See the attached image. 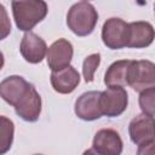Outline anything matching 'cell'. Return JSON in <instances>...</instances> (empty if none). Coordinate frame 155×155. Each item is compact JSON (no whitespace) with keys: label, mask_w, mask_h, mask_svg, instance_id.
Segmentation results:
<instances>
[{"label":"cell","mask_w":155,"mask_h":155,"mask_svg":"<svg viewBox=\"0 0 155 155\" xmlns=\"http://www.w3.org/2000/svg\"><path fill=\"white\" fill-rule=\"evenodd\" d=\"M11 33V22L4 5L0 4V40L7 38Z\"/></svg>","instance_id":"obj_19"},{"label":"cell","mask_w":155,"mask_h":155,"mask_svg":"<svg viewBox=\"0 0 155 155\" xmlns=\"http://www.w3.org/2000/svg\"><path fill=\"white\" fill-rule=\"evenodd\" d=\"M128 103L127 92L124 87H108L101 92L99 96V109L102 115L108 117H115L121 115Z\"/></svg>","instance_id":"obj_5"},{"label":"cell","mask_w":155,"mask_h":155,"mask_svg":"<svg viewBox=\"0 0 155 155\" xmlns=\"http://www.w3.org/2000/svg\"><path fill=\"white\" fill-rule=\"evenodd\" d=\"M128 133L131 140L137 145L154 142V117L145 114L137 115L130 122Z\"/></svg>","instance_id":"obj_10"},{"label":"cell","mask_w":155,"mask_h":155,"mask_svg":"<svg viewBox=\"0 0 155 155\" xmlns=\"http://www.w3.org/2000/svg\"><path fill=\"white\" fill-rule=\"evenodd\" d=\"M154 97H155V87L140 92L139 96V105L143 114L151 117H154Z\"/></svg>","instance_id":"obj_18"},{"label":"cell","mask_w":155,"mask_h":155,"mask_svg":"<svg viewBox=\"0 0 155 155\" xmlns=\"http://www.w3.org/2000/svg\"><path fill=\"white\" fill-rule=\"evenodd\" d=\"M127 85L137 92L155 87L154 63L150 61H131L127 73Z\"/></svg>","instance_id":"obj_3"},{"label":"cell","mask_w":155,"mask_h":155,"mask_svg":"<svg viewBox=\"0 0 155 155\" xmlns=\"http://www.w3.org/2000/svg\"><path fill=\"white\" fill-rule=\"evenodd\" d=\"M19 50L21 54L27 62L36 64L44 59L47 51V46L44 39H41L39 35L33 31H27L22 38Z\"/></svg>","instance_id":"obj_11"},{"label":"cell","mask_w":155,"mask_h":155,"mask_svg":"<svg viewBox=\"0 0 155 155\" xmlns=\"http://www.w3.org/2000/svg\"><path fill=\"white\" fill-rule=\"evenodd\" d=\"M30 85L31 84L19 75H11L0 82V97L6 103L15 107L27 93Z\"/></svg>","instance_id":"obj_9"},{"label":"cell","mask_w":155,"mask_h":155,"mask_svg":"<svg viewBox=\"0 0 155 155\" xmlns=\"http://www.w3.org/2000/svg\"><path fill=\"white\" fill-rule=\"evenodd\" d=\"M99 91H88L82 93L75 102V114L85 121H93L102 116L99 109Z\"/></svg>","instance_id":"obj_12"},{"label":"cell","mask_w":155,"mask_h":155,"mask_svg":"<svg viewBox=\"0 0 155 155\" xmlns=\"http://www.w3.org/2000/svg\"><path fill=\"white\" fill-rule=\"evenodd\" d=\"M82 155H99L97 151H94L93 149H87V150H85L84 151V154Z\"/></svg>","instance_id":"obj_21"},{"label":"cell","mask_w":155,"mask_h":155,"mask_svg":"<svg viewBox=\"0 0 155 155\" xmlns=\"http://www.w3.org/2000/svg\"><path fill=\"white\" fill-rule=\"evenodd\" d=\"M137 155H154V142L138 145Z\"/></svg>","instance_id":"obj_20"},{"label":"cell","mask_w":155,"mask_h":155,"mask_svg":"<svg viewBox=\"0 0 155 155\" xmlns=\"http://www.w3.org/2000/svg\"><path fill=\"white\" fill-rule=\"evenodd\" d=\"M98 22V13L93 5L87 1L74 4L67 15L68 28L78 36H87L93 30Z\"/></svg>","instance_id":"obj_1"},{"label":"cell","mask_w":155,"mask_h":155,"mask_svg":"<svg viewBox=\"0 0 155 155\" xmlns=\"http://www.w3.org/2000/svg\"><path fill=\"white\" fill-rule=\"evenodd\" d=\"M16 114L28 122L38 121L41 113V97L34 85H30L27 93L15 105Z\"/></svg>","instance_id":"obj_8"},{"label":"cell","mask_w":155,"mask_h":155,"mask_svg":"<svg viewBox=\"0 0 155 155\" xmlns=\"http://www.w3.org/2000/svg\"><path fill=\"white\" fill-rule=\"evenodd\" d=\"M4 63H5V59H4V54H2V52L0 51V70L2 69V67H4Z\"/></svg>","instance_id":"obj_22"},{"label":"cell","mask_w":155,"mask_h":155,"mask_svg":"<svg viewBox=\"0 0 155 155\" xmlns=\"http://www.w3.org/2000/svg\"><path fill=\"white\" fill-rule=\"evenodd\" d=\"M73 45L67 39H58L47 48V64L52 71L64 69L70 65L73 58Z\"/></svg>","instance_id":"obj_7"},{"label":"cell","mask_w":155,"mask_h":155,"mask_svg":"<svg viewBox=\"0 0 155 155\" xmlns=\"http://www.w3.org/2000/svg\"><path fill=\"white\" fill-rule=\"evenodd\" d=\"M102 40L104 45L111 50L127 47L130 40V24L116 17L107 19L102 28Z\"/></svg>","instance_id":"obj_4"},{"label":"cell","mask_w":155,"mask_h":155,"mask_svg":"<svg viewBox=\"0 0 155 155\" xmlns=\"http://www.w3.org/2000/svg\"><path fill=\"white\" fill-rule=\"evenodd\" d=\"M79 82L80 74L71 65L57 71H52L51 74V85L53 90L62 94L71 93L78 87Z\"/></svg>","instance_id":"obj_13"},{"label":"cell","mask_w":155,"mask_h":155,"mask_svg":"<svg viewBox=\"0 0 155 155\" xmlns=\"http://www.w3.org/2000/svg\"><path fill=\"white\" fill-rule=\"evenodd\" d=\"M15 125L12 120L0 115V155L6 154L12 145Z\"/></svg>","instance_id":"obj_16"},{"label":"cell","mask_w":155,"mask_h":155,"mask_svg":"<svg viewBox=\"0 0 155 155\" xmlns=\"http://www.w3.org/2000/svg\"><path fill=\"white\" fill-rule=\"evenodd\" d=\"M12 13L19 30L30 31L47 15V4L42 0L12 1Z\"/></svg>","instance_id":"obj_2"},{"label":"cell","mask_w":155,"mask_h":155,"mask_svg":"<svg viewBox=\"0 0 155 155\" xmlns=\"http://www.w3.org/2000/svg\"><path fill=\"white\" fill-rule=\"evenodd\" d=\"M130 24V40L127 47L143 48L151 45L154 40V28L149 22H132Z\"/></svg>","instance_id":"obj_14"},{"label":"cell","mask_w":155,"mask_h":155,"mask_svg":"<svg viewBox=\"0 0 155 155\" xmlns=\"http://www.w3.org/2000/svg\"><path fill=\"white\" fill-rule=\"evenodd\" d=\"M35 155H41V154H35Z\"/></svg>","instance_id":"obj_23"},{"label":"cell","mask_w":155,"mask_h":155,"mask_svg":"<svg viewBox=\"0 0 155 155\" xmlns=\"http://www.w3.org/2000/svg\"><path fill=\"white\" fill-rule=\"evenodd\" d=\"M122 148V139L113 128H102L94 134L92 149L99 155H121Z\"/></svg>","instance_id":"obj_6"},{"label":"cell","mask_w":155,"mask_h":155,"mask_svg":"<svg viewBox=\"0 0 155 155\" xmlns=\"http://www.w3.org/2000/svg\"><path fill=\"white\" fill-rule=\"evenodd\" d=\"M101 63V54L92 53L87 56L82 63V75L86 82H92L94 79V71Z\"/></svg>","instance_id":"obj_17"},{"label":"cell","mask_w":155,"mask_h":155,"mask_svg":"<svg viewBox=\"0 0 155 155\" xmlns=\"http://www.w3.org/2000/svg\"><path fill=\"white\" fill-rule=\"evenodd\" d=\"M131 61H116L109 65L104 75V84L108 87H124L127 85V73Z\"/></svg>","instance_id":"obj_15"}]
</instances>
